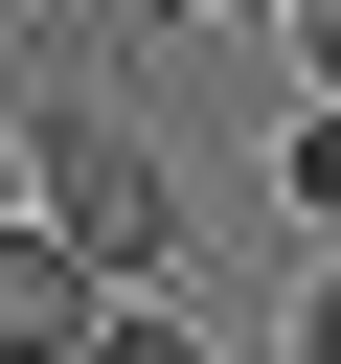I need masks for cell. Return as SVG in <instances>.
<instances>
[{"label": "cell", "instance_id": "6da1fadb", "mask_svg": "<svg viewBox=\"0 0 341 364\" xmlns=\"http://www.w3.org/2000/svg\"><path fill=\"white\" fill-rule=\"evenodd\" d=\"M45 228L91 250V296H182V159L136 114H45Z\"/></svg>", "mask_w": 341, "mask_h": 364}, {"label": "cell", "instance_id": "7a4b0ae2", "mask_svg": "<svg viewBox=\"0 0 341 364\" xmlns=\"http://www.w3.org/2000/svg\"><path fill=\"white\" fill-rule=\"evenodd\" d=\"M114 341V296H91V250L45 228V205H0V364H91Z\"/></svg>", "mask_w": 341, "mask_h": 364}, {"label": "cell", "instance_id": "3957f363", "mask_svg": "<svg viewBox=\"0 0 341 364\" xmlns=\"http://www.w3.org/2000/svg\"><path fill=\"white\" fill-rule=\"evenodd\" d=\"M273 205H296V228H318V250H341V91H318V114H296V136H273Z\"/></svg>", "mask_w": 341, "mask_h": 364}, {"label": "cell", "instance_id": "277c9868", "mask_svg": "<svg viewBox=\"0 0 341 364\" xmlns=\"http://www.w3.org/2000/svg\"><path fill=\"white\" fill-rule=\"evenodd\" d=\"M91 364H227V341H205V318H159V296H114V341H91Z\"/></svg>", "mask_w": 341, "mask_h": 364}, {"label": "cell", "instance_id": "5b68a950", "mask_svg": "<svg viewBox=\"0 0 341 364\" xmlns=\"http://www.w3.org/2000/svg\"><path fill=\"white\" fill-rule=\"evenodd\" d=\"M296 364H341V250H318V296H296Z\"/></svg>", "mask_w": 341, "mask_h": 364}, {"label": "cell", "instance_id": "8992f818", "mask_svg": "<svg viewBox=\"0 0 341 364\" xmlns=\"http://www.w3.org/2000/svg\"><path fill=\"white\" fill-rule=\"evenodd\" d=\"M296 46H318V91H341V0H296Z\"/></svg>", "mask_w": 341, "mask_h": 364}, {"label": "cell", "instance_id": "52a82bcc", "mask_svg": "<svg viewBox=\"0 0 341 364\" xmlns=\"http://www.w3.org/2000/svg\"><path fill=\"white\" fill-rule=\"evenodd\" d=\"M227 23H296V0H227Z\"/></svg>", "mask_w": 341, "mask_h": 364}]
</instances>
